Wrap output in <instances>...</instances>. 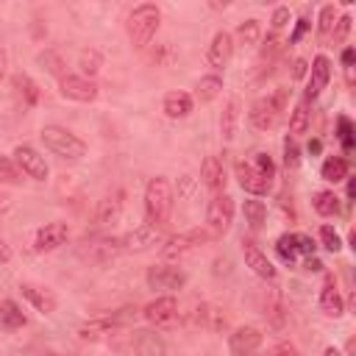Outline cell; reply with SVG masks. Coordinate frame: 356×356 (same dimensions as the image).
Returning a JSON list of instances; mask_svg holds the SVG:
<instances>
[{"mask_svg": "<svg viewBox=\"0 0 356 356\" xmlns=\"http://www.w3.org/2000/svg\"><path fill=\"white\" fill-rule=\"evenodd\" d=\"M78 64H81V72H83V75H97L100 67H103V56H100L95 47H89V50H81Z\"/></svg>", "mask_w": 356, "mask_h": 356, "instance_id": "cell-35", "label": "cell"}, {"mask_svg": "<svg viewBox=\"0 0 356 356\" xmlns=\"http://www.w3.org/2000/svg\"><path fill=\"white\" fill-rule=\"evenodd\" d=\"M6 67H8V58H6V50L0 47V78L6 75Z\"/></svg>", "mask_w": 356, "mask_h": 356, "instance_id": "cell-56", "label": "cell"}, {"mask_svg": "<svg viewBox=\"0 0 356 356\" xmlns=\"http://www.w3.org/2000/svg\"><path fill=\"white\" fill-rule=\"evenodd\" d=\"M131 320H136V309H117V312H111V314H97V317L81 323L78 337H81V339H100V337L111 334V328L125 325V323H131Z\"/></svg>", "mask_w": 356, "mask_h": 356, "instance_id": "cell-6", "label": "cell"}, {"mask_svg": "<svg viewBox=\"0 0 356 356\" xmlns=\"http://www.w3.org/2000/svg\"><path fill=\"white\" fill-rule=\"evenodd\" d=\"M22 298L42 314H53L56 312V295L47 289V286H39V284H22L19 286Z\"/></svg>", "mask_w": 356, "mask_h": 356, "instance_id": "cell-18", "label": "cell"}, {"mask_svg": "<svg viewBox=\"0 0 356 356\" xmlns=\"http://www.w3.org/2000/svg\"><path fill=\"white\" fill-rule=\"evenodd\" d=\"M259 345H261V331L253 325H242L228 337V348L234 356H250L259 350Z\"/></svg>", "mask_w": 356, "mask_h": 356, "instance_id": "cell-14", "label": "cell"}, {"mask_svg": "<svg viewBox=\"0 0 356 356\" xmlns=\"http://www.w3.org/2000/svg\"><path fill=\"white\" fill-rule=\"evenodd\" d=\"M259 36H261V25H259V19H245V22H239V28H236V39H239L242 44H256Z\"/></svg>", "mask_w": 356, "mask_h": 356, "instance_id": "cell-36", "label": "cell"}, {"mask_svg": "<svg viewBox=\"0 0 356 356\" xmlns=\"http://www.w3.org/2000/svg\"><path fill=\"white\" fill-rule=\"evenodd\" d=\"M0 325H6V328H22L25 325V314H22V309L14 303V300H0Z\"/></svg>", "mask_w": 356, "mask_h": 356, "instance_id": "cell-32", "label": "cell"}, {"mask_svg": "<svg viewBox=\"0 0 356 356\" xmlns=\"http://www.w3.org/2000/svg\"><path fill=\"white\" fill-rule=\"evenodd\" d=\"M200 178H203V184L211 189V192H220L222 186H225V164H222V159H217V156H206L203 159V164H200Z\"/></svg>", "mask_w": 356, "mask_h": 356, "instance_id": "cell-20", "label": "cell"}, {"mask_svg": "<svg viewBox=\"0 0 356 356\" xmlns=\"http://www.w3.org/2000/svg\"><path fill=\"white\" fill-rule=\"evenodd\" d=\"M134 353L136 356H167V345L153 331H134Z\"/></svg>", "mask_w": 356, "mask_h": 356, "instance_id": "cell-21", "label": "cell"}, {"mask_svg": "<svg viewBox=\"0 0 356 356\" xmlns=\"http://www.w3.org/2000/svg\"><path fill=\"white\" fill-rule=\"evenodd\" d=\"M320 242H323V248H325L328 253H337V250L342 248V239H339V234L334 231V225H323V228H320Z\"/></svg>", "mask_w": 356, "mask_h": 356, "instance_id": "cell-43", "label": "cell"}, {"mask_svg": "<svg viewBox=\"0 0 356 356\" xmlns=\"http://www.w3.org/2000/svg\"><path fill=\"white\" fill-rule=\"evenodd\" d=\"M281 44H284V42H281V36L273 31V33L264 39V44H261V53H259V58H261V61H270V58H275V56L281 53Z\"/></svg>", "mask_w": 356, "mask_h": 356, "instance_id": "cell-42", "label": "cell"}, {"mask_svg": "<svg viewBox=\"0 0 356 356\" xmlns=\"http://www.w3.org/2000/svg\"><path fill=\"white\" fill-rule=\"evenodd\" d=\"M309 131V100L303 97L295 108H292V117H289V134H292V139L295 136H300V134H306Z\"/></svg>", "mask_w": 356, "mask_h": 356, "instance_id": "cell-33", "label": "cell"}, {"mask_svg": "<svg viewBox=\"0 0 356 356\" xmlns=\"http://www.w3.org/2000/svg\"><path fill=\"white\" fill-rule=\"evenodd\" d=\"M206 222L214 236H222L234 222V197L225 192H217L206 206Z\"/></svg>", "mask_w": 356, "mask_h": 356, "instance_id": "cell-7", "label": "cell"}, {"mask_svg": "<svg viewBox=\"0 0 356 356\" xmlns=\"http://www.w3.org/2000/svg\"><path fill=\"white\" fill-rule=\"evenodd\" d=\"M145 278H147V286L150 289H167V292L181 289L186 284V273L178 270V267H170V264H153V267H147V275Z\"/></svg>", "mask_w": 356, "mask_h": 356, "instance_id": "cell-11", "label": "cell"}, {"mask_svg": "<svg viewBox=\"0 0 356 356\" xmlns=\"http://www.w3.org/2000/svg\"><path fill=\"white\" fill-rule=\"evenodd\" d=\"M142 317H145L150 325H156V328H167V325H172V323L178 320V303H175L172 295H161V298L150 300V303L142 309Z\"/></svg>", "mask_w": 356, "mask_h": 356, "instance_id": "cell-9", "label": "cell"}, {"mask_svg": "<svg viewBox=\"0 0 356 356\" xmlns=\"http://www.w3.org/2000/svg\"><path fill=\"white\" fill-rule=\"evenodd\" d=\"M161 25V11L153 3H142L128 14V39L134 47H147Z\"/></svg>", "mask_w": 356, "mask_h": 356, "instance_id": "cell-2", "label": "cell"}, {"mask_svg": "<svg viewBox=\"0 0 356 356\" xmlns=\"http://www.w3.org/2000/svg\"><path fill=\"white\" fill-rule=\"evenodd\" d=\"M306 67H309V64H306L303 58H298V61H295V70H292V75H295V78H303V75H306Z\"/></svg>", "mask_w": 356, "mask_h": 356, "instance_id": "cell-52", "label": "cell"}, {"mask_svg": "<svg viewBox=\"0 0 356 356\" xmlns=\"http://www.w3.org/2000/svg\"><path fill=\"white\" fill-rule=\"evenodd\" d=\"M22 181V172L19 167L8 159V156H0V184H8V186H17Z\"/></svg>", "mask_w": 356, "mask_h": 356, "instance_id": "cell-38", "label": "cell"}, {"mask_svg": "<svg viewBox=\"0 0 356 356\" xmlns=\"http://www.w3.org/2000/svg\"><path fill=\"white\" fill-rule=\"evenodd\" d=\"M8 259H11V248H8V245H6V239L0 236V264H6Z\"/></svg>", "mask_w": 356, "mask_h": 356, "instance_id": "cell-50", "label": "cell"}, {"mask_svg": "<svg viewBox=\"0 0 356 356\" xmlns=\"http://www.w3.org/2000/svg\"><path fill=\"white\" fill-rule=\"evenodd\" d=\"M58 89L67 100H75V103H92L97 97V86L95 81L83 78V75H64L58 81Z\"/></svg>", "mask_w": 356, "mask_h": 356, "instance_id": "cell-12", "label": "cell"}, {"mask_svg": "<svg viewBox=\"0 0 356 356\" xmlns=\"http://www.w3.org/2000/svg\"><path fill=\"white\" fill-rule=\"evenodd\" d=\"M192 106H195V100H192V95H186V92H170V95L164 97V114H167L170 120H184V117H189V114H192Z\"/></svg>", "mask_w": 356, "mask_h": 356, "instance_id": "cell-23", "label": "cell"}, {"mask_svg": "<svg viewBox=\"0 0 356 356\" xmlns=\"http://www.w3.org/2000/svg\"><path fill=\"white\" fill-rule=\"evenodd\" d=\"M350 14H342V17H337V25H334V31H331V36H334V42H345V36H348V31H350Z\"/></svg>", "mask_w": 356, "mask_h": 356, "instance_id": "cell-45", "label": "cell"}, {"mask_svg": "<svg viewBox=\"0 0 356 356\" xmlns=\"http://www.w3.org/2000/svg\"><path fill=\"white\" fill-rule=\"evenodd\" d=\"M320 175H323L325 181H331V184H339V181L348 178V161H345L342 156H328V159L323 161V167H320Z\"/></svg>", "mask_w": 356, "mask_h": 356, "instance_id": "cell-27", "label": "cell"}, {"mask_svg": "<svg viewBox=\"0 0 356 356\" xmlns=\"http://www.w3.org/2000/svg\"><path fill=\"white\" fill-rule=\"evenodd\" d=\"M11 209V197L8 195H0V214H6Z\"/></svg>", "mask_w": 356, "mask_h": 356, "instance_id": "cell-54", "label": "cell"}, {"mask_svg": "<svg viewBox=\"0 0 356 356\" xmlns=\"http://www.w3.org/2000/svg\"><path fill=\"white\" fill-rule=\"evenodd\" d=\"M306 270H323V264H320V259H314V256H306Z\"/></svg>", "mask_w": 356, "mask_h": 356, "instance_id": "cell-53", "label": "cell"}, {"mask_svg": "<svg viewBox=\"0 0 356 356\" xmlns=\"http://www.w3.org/2000/svg\"><path fill=\"white\" fill-rule=\"evenodd\" d=\"M11 86H14V92H17V97L22 100L25 108H33L39 103V86L28 75H14L11 78Z\"/></svg>", "mask_w": 356, "mask_h": 356, "instance_id": "cell-25", "label": "cell"}, {"mask_svg": "<svg viewBox=\"0 0 356 356\" xmlns=\"http://www.w3.org/2000/svg\"><path fill=\"white\" fill-rule=\"evenodd\" d=\"M239 117H242V103L239 97H231L220 114V134L225 142H231L236 136V128H239Z\"/></svg>", "mask_w": 356, "mask_h": 356, "instance_id": "cell-22", "label": "cell"}, {"mask_svg": "<svg viewBox=\"0 0 356 356\" xmlns=\"http://www.w3.org/2000/svg\"><path fill=\"white\" fill-rule=\"evenodd\" d=\"M250 167H253L264 181H270V184H273V178H275V164H273V159H270L267 153H256V156H253V161H250Z\"/></svg>", "mask_w": 356, "mask_h": 356, "instance_id": "cell-39", "label": "cell"}, {"mask_svg": "<svg viewBox=\"0 0 356 356\" xmlns=\"http://www.w3.org/2000/svg\"><path fill=\"white\" fill-rule=\"evenodd\" d=\"M36 61H39L50 75H58V78H64V75H67V72H64V70H67V64H64V58H61L56 50H44V53H39V56H36Z\"/></svg>", "mask_w": 356, "mask_h": 356, "instance_id": "cell-34", "label": "cell"}, {"mask_svg": "<svg viewBox=\"0 0 356 356\" xmlns=\"http://www.w3.org/2000/svg\"><path fill=\"white\" fill-rule=\"evenodd\" d=\"M211 239H214L211 231H206V228H189V231H184V234L167 236V239H164V248H161V256H164V259H184V256L195 253L197 248L209 245Z\"/></svg>", "mask_w": 356, "mask_h": 356, "instance_id": "cell-5", "label": "cell"}, {"mask_svg": "<svg viewBox=\"0 0 356 356\" xmlns=\"http://www.w3.org/2000/svg\"><path fill=\"white\" fill-rule=\"evenodd\" d=\"M312 206H314V211H317L320 217H331V214L339 211V197H337L331 189H320V192H314Z\"/></svg>", "mask_w": 356, "mask_h": 356, "instance_id": "cell-28", "label": "cell"}, {"mask_svg": "<svg viewBox=\"0 0 356 356\" xmlns=\"http://www.w3.org/2000/svg\"><path fill=\"white\" fill-rule=\"evenodd\" d=\"M331 81V61L325 56H317L312 61V72H309V83H306V100L320 97V92L328 86Z\"/></svg>", "mask_w": 356, "mask_h": 356, "instance_id": "cell-16", "label": "cell"}, {"mask_svg": "<svg viewBox=\"0 0 356 356\" xmlns=\"http://www.w3.org/2000/svg\"><path fill=\"white\" fill-rule=\"evenodd\" d=\"M320 309L328 314V317H339L345 312V303H342V295L334 284V278H325L323 284V292H320Z\"/></svg>", "mask_w": 356, "mask_h": 356, "instance_id": "cell-24", "label": "cell"}, {"mask_svg": "<svg viewBox=\"0 0 356 356\" xmlns=\"http://www.w3.org/2000/svg\"><path fill=\"white\" fill-rule=\"evenodd\" d=\"M242 214H245V222H248L253 231H259V228L267 222V206H264L261 200H245V203H242Z\"/></svg>", "mask_w": 356, "mask_h": 356, "instance_id": "cell-30", "label": "cell"}, {"mask_svg": "<svg viewBox=\"0 0 356 356\" xmlns=\"http://www.w3.org/2000/svg\"><path fill=\"white\" fill-rule=\"evenodd\" d=\"M298 164H300V147H298V142L292 136H286L284 139V167L286 170H295Z\"/></svg>", "mask_w": 356, "mask_h": 356, "instance_id": "cell-41", "label": "cell"}, {"mask_svg": "<svg viewBox=\"0 0 356 356\" xmlns=\"http://www.w3.org/2000/svg\"><path fill=\"white\" fill-rule=\"evenodd\" d=\"M337 134H339V142L345 150H353V125L348 117H339L337 120Z\"/></svg>", "mask_w": 356, "mask_h": 356, "instance_id": "cell-44", "label": "cell"}, {"mask_svg": "<svg viewBox=\"0 0 356 356\" xmlns=\"http://www.w3.org/2000/svg\"><path fill=\"white\" fill-rule=\"evenodd\" d=\"M164 239H167V236H164V228H161V225L145 222V225L128 231L120 242H122V250H147V248H153V245H159V242H164Z\"/></svg>", "mask_w": 356, "mask_h": 356, "instance_id": "cell-10", "label": "cell"}, {"mask_svg": "<svg viewBox=\"0 0 356 356\" xmlns=\"http://www.w3.org/2000/svg\"><path fill=\"white\" fill-rule=\"evenodd\" d=\"M284 108H286V89H275L273 95L253 100V106H250V125L256 131H270Z\"/></svg>", "mask_w": 356, "mask_h": 356, "instance_id": "cell-4", "label": "cell"}, {"mask_svg": "<svg viewBox=\"0 0 356 356\" xmlns=\"http://www.w3.org/2000/svg\"><path fill=\"white\" fill-rule=\"evenodd\" d=\"M295 245H298V256H314V250H317L314 239L306 234H295Z\"/></svg>", "mask_w": 356, "mask_h": 356, "instance_id": "cell-46", "label": "cell"}, {"mask_svg": "<svg viewBox=\"0 0 356 356\" xmlns=\"http://www.w3.org/2000/svg\"><path fill=\"white\" fill-rule=\"evenodd\" d=\"M122 250V242L114 239V236H106V239H97V242H89V256L103 261V259H111Z\"/></svg>", "mask_w": 356, "mask_h": 356, "instance_id": "cell-31", "label": "cell"}, {"mask_svg": "<svg viewBox=\"0 0 356 356\" xmlns=\"http://www.w3.org/2000/svg\"><path fill=\"white\" fill-rule=\"evenodd\" d=\"M39 136H42L44 147H47L50 153H56L58 159L75 161V159H81V156L86 153L83 139H78L72 131H67V128H61V125H44Z\"/></svg>", "mask_w": 356, "mask_h": 356, "instance_id": "cell-3", "label": "cell"}, {"mask_svg": "<svg viewBox=\"0 0 356 356\" xmlns=\"http://www.w3.org/2000/svg\"><path fill=\"white\" fill-rule=\"evenodd\" d=\"M231 56H234V36H231L228 31H217V33L211 36L209 56H206V58H209V67L222 70V67H228Z\"/></svg>", "mask_w": 356, "mask_h": 356, "instance_id": "cell-15", "label": "cell"}, {"mask_svg": "<svg viewBox=\"0 0 356 356\" xmlns=\"http://www.w3.org/2000/svg\"><path fill=\"white\" fill-rule=\"evenodd\" d=\"M14 164L19 167V172H25L28 178H33V181H47V161H44V156L36 150V147H31V145H17L14 147Z\"/></svg>", "mask_w": 356, "mask_h": 356, "instance_id": "cell-8", "label": "cell"}, {"mask_svg": "<svg viewBox=\"0 0 356 356\" xmlns=\"http://www.w3.org/2000/svg\"><path fill=\"white\" fill-rule=\"evenodd\" d=\"M275 250L284 261H298V245H295V234H281L278 242H275Z\"/></svg>", "mask_w": 356, "mask_h": 356, "instance_id": "cell-37", "label": "cell"}, {"mask_svg": "<svg viewBox=\"0 0 356 356\" xmlns=\"http://www.w3.org/2000/svg\"><path fill=\"white\" fill-rule=\"evenodd\" d=\"M172 200H175L172 184L164 175L150 178L147 186H145V217H147V222L150 225H164L170 220Z\"/></svg>", "mask_w": 356, "mask_h": 356, "instance_id": "cell-1", "label": "cell"}, {"mask_svg": "<svg viewBox=\"0 0 356 356\" xmlns=\"http://www.w3.org/2000/svg\"><path fill=\"white\" fill-rule=\"evenodd\" d=\"M325 356H342L337 348H325Z\"/></svg>", "mask_w": 356, "mask_h": 356, "instance_id": "cell-57", "label": "cell"}, {"mask_svg": "<svg viewBox=\"0 0 356 356\" xmlns=\"http://www.w3.org/2000/svg\"><path fill=\"white\" fill-rule=\"evenodd\" d=\"M267 356H300V353H298V348H292V345H286V342H278L275 348H270Z\"/></svg>", "mask_w": 356, "mask_h": 356, "instance_id": "cell-48", "label": "cell"}, {"mask_svg": "<svg viewBox=\"0 0 356 356\" xmlns=\"http://www.w3.org/2000/svg\"><path fill=\"white\" fill-rule=\"evenodd\" d=\"M320 150H323V142H320V139H312V142H309V153H314V156H317Z\"/></svg>", "mask_w": 356, "mask_h": 356, "instance_id": "cell-55", "label": "cell"}, {"mask_svg": "<svg viewBox=\"0 0 356 356\" xmlns=\"http://www.w3.org/2000/svg\"><path fill=\"white\" fill-rule=\"evenodd\" d=\"M236 178H239V186L250 195H267L270 192V181H264L253 167L250 161H236Z\"/></svg>", "mask_w": 356, "mask_h": 356, "instance_id": "cell-19", "label": "cell"}, {"mask_svg": "<svg viewBox=\"0 0 356 356\" xmlns=\"http://www.w3.org/2000/svg\"><path fill=\"white\" fill-rule=\"evenodd\" d=\"M67 236H70L67 222H44V225L36 231V236H33V250L50 253V250L61 248V245L67 242Z\"/></svg>", "mask_w": 356, "mask_h": 356, "instance_id": "cell-13", "label": "cell"}, {"mask_svg": "<svg viewBox=\"0 0 356 356\" xmlns=\"http://www.w3.org/2000/svg\"><path fill=\"white\" fill-rule=\"evenodd\" d=\"M242 256H245V264H248L259 278H264V281H273V278H275V267H273V261H270L267 253L259 250L253 242H242Z\"/></svg>", "mask_w": 356, "mask_h": 356, "instance_id": "cell-17", "label": "cell"}, {"mask_svg": "<svg viewBox=\"0 0 356 356\" xmlns=\"http://www.w3.org/2000/svg\"><path fill=\"white\" fill-rule=\"evenodd\" d=\"M342 64H345V70H353V50L350 47L342 50Z\"/></svg>", "mask_w": 356, "mask_h": 356, "instance_id": "cell-51", "label": "cell"}, {"mask_svg": "<svg viewBox=\"0 0 356 356\" xmlns=\"http://www.w3.org/2000/svg\"><path fill=\"white\" fill-rule=\"evenodd\" d=\"M306 28H309V19H306V17H300V19L295 22V31H292V36H289V44L300 42V36L306 33Z\"/></svg>", "mask_w": 356, "mask_h": 356, "instance_id": "cell-49", "label": "cell"}, {"mask_svg": "<svg viewBox=\"0 0 356 356\" xmlns=\"http://www.w3.org/2000/svg\"><path fill=\"white\" fill-rule=\"evenodd\" d=\"M220 92H222V78H220V75H203V78L197 81V86H195V95H197L200 103L214 100Z\"/></svg>", "mask_w": 356, "mask_h": 356, "instance_id": "cell-29", "label": "cell"}, {"mask_svg": "<svg viewBox=\"0 0 356 356\" xmlns=\"http://www.w3.org/2000/svg\"><path fill=\"white\" fill-rule=\"evenodd\" d=\"M286 22H289V8H286V6H278V8L273 11V31L278 33Z\"/></svg>", "mask_w": 356, "mask_h": 356, "instance_id": "cell-47", "label": "cell"}, {"mask_svg": "<svg viewBox=\"0 0 356 356\" xmlns=\"http://www.w3.org/2000/svg\"><path fill=\"white\" fill-rule=\"evenodd\" d=\"M334 25H337V8H334V6H323V8H320V22H317L320 36H331Z\"/></svg>", "mask_w": 356, "mask_h": 356, "instance_id": "cell-40", "label": "cell"}, {"mask_svg": "<svg viewBox=\"0 0 356 356\" xmlns=\"http://www.w3.org/2000/svg\"><path fill=\"white\" fill-rule=\"evenodd\" d=\"M120 211H122V192H117V195H108V197H103V200L97 203L95 220H97L100 225H106V222H114V220L120 217Z\"/></svg>", "mask_w": 356, "mask_h": 356, "instance_id": "cell-26", "label": "cell"}]
</instances>
